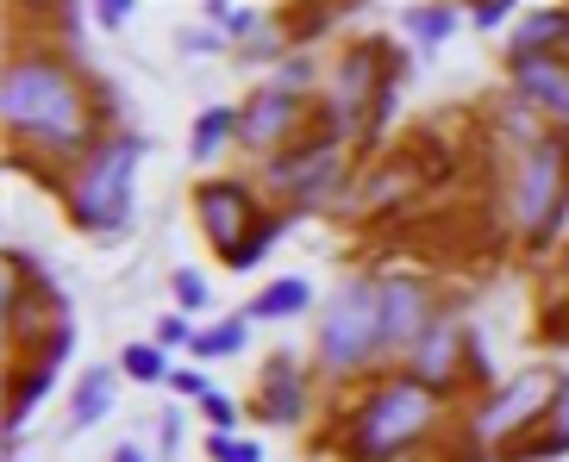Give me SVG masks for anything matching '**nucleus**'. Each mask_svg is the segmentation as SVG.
Here are the masks:
<instances>
[{
	"mask_svg": "<svg viewBox=\"0 0 569 462\" xmlns=\"http://www.w3.org/2000/svg\"><path fill=\"white\" fill-rule=\"evenodd\" d=\"M469 26H476V32H501L507 19H513V0H476V7H469Z\"/></svg>",
	"mask_w": 569,
	"mask_h": 462,
	"instance_id": "33",
	"label": "nucleus"
},
{
	"mask_svg": "<svg viewBox=\"0 0 569 462\" xmlns=\"http://www.w3.org/2000/svg\"><path fill=\"white\" fill-rule=\"evenodd\" d=\"M219 44H226L219 32H182V50H188V57H207V50H219Z\"/></svg>",
	"mask_w": 569,
	"mask_h": 462,
	"instance_id": "36",
	"label": "nucleus"
},
{
	"mask_svg": "<svg viewBox=\"0 0 569 462\" xmlns=\"http://www.w3.org/2000/svg\"><path fill=\"white\" fill-rule=\"evenodd\" d=\"M119 369H101V363H88L82 375H76V388H69V425L76 431H94L107 413L119 406Z\"/></svg>",
	"mask_w": 569,
	"mask_h": 462,
	"instance_id": "18",
	"label": "nucleus"
},
{
	"mask_svg": "<svg viewBox=\"0 0 569 462\" xmlns=\"http://www.w3.org/2000/svg\"><path fill=\"white\" fill-rule=\"evenodd\" d=\"M507 76H513V100H526L551 125H569V50L519 57V63H507Z\"/></svg>",
	"mask_w": 569,
	"mask_h": 462,
	"instance_id": "16",
	"label": "nucleus"
},
{
	"mask_svg": "<svg viewBox=\"0 0 569 462\" xmlns=\"http://www.w3.org/2000/svg\"><path fill=\"white\" fill-rule=\"evenodd\" d=\"M138 163H144V138L119 125L107 144H94L63 182V213L94 238L132 225V194H138Z\"/></svg>",
	"mask_w": 569,
	"mask_h": 462,
	"instance_id": "5",
	"label": "nucleus"
},
{
	"mask_svg": "<svg viewBox=\"0 0 569 462\" xmlns=\"http://www.w3.org/2000/svg\"><path fill=\"white\" fill-rule=\"evenodd\" d=\"M451 400L419 388L413 375H369L345 406L332 413V431L319 450L338 462H407L445 431Z\"/></svg>",
	"mask_w": 569,
	"mask_h": 462,
	"instance_id": "2",
	"label": "nucleus"
},
{
	"mask_svg": "<svg viewBox=\"0 0 569 462\" xmlns=\"http://www.w3.org/2000/svg\"><path fill=\"white\" fill-rule=\"evenodd\" d=\"M244 344H251V319L232 313L226 325H207L201 338H194V350H188V356H194V363H226V356H238Z\"/></svg>",
	"mask_w": 569,
	"mask_h": 462,
	"instance_id": "24",
	"label": "nucleus"
},
{
	"mask_svg": "<svg viewBox=\"0 0 569 462\" xmlns=\"http://www.w3.org/2000/svg\"><path fill=\"white\" fill-rule=\"evenodd\" d=\"M263 219H269L263 194H257L251 182H238V175H207V182H194V225H201V238L219 250V263H226Z\"/></svg>",
	"mask_w": 569,
	"mask_h": 462,
	"instance_id": "12",
	"label": "nucleus"
},
{
	"mask_svg": "<svg viewBox=\"0 0 569 462\" xmlns=\"http://www.w3.org/2000/svg\"><path fill=\"white\" fill-rule=\"evenodd\" d=\"M0 125H7V163L32 169L38 182L63 194L69 169L119 132V100L82 57L38 32L13 38L0 63Z\"/></svg>",
	"mask_w": 569,
	"mask_h": 462,
	"instance_id": "1",
	"label": "nucleus"
},
{
	"mask_svg": "<svg viewBox=\"0 0 569 462\" xmlns=\"http://www.w3.org/2000/svg\"><path fill=\"white\" fill-rule=\"evenodd\" d=\"M401 26H407V38H413L419 50H438L457 26H463V13L445 7V0H419V7H407V13H401Z\"/></svg>",
	"mask_w": 569,
	"mask_h": 462,
	"instance_id": "22",
	"label": "nucleus"
},
{
	"mask_svg": "<svg viewBox=\"0 0 569 462\" xmlns=\"http://www.w3.org/2000/svg\"><path fill=\"white\" fill-rule=\"evenodd\" d=\"M169 300H176V313H207V307H213V281L201 275V269H176V275H169Z\"/></svg>",
	"mask_w": 569,
	"mask_h": 462,
	"instance_id": "26",
	"label": "nucleus"
},
{
	"mask_svg": "<svg viewBox=\"0 0 569 462\" xmlns=\"http://www.w3.org/2000/svg\"><path fill=\"white\" fill-rule=\"evenodd\" d=\"M244 413H251L257 425H276V431L307 425V413H313V375H307L288 350H276L263 363V375H257L251 400H244Z\"/></svg>",
	"mask_w": 569,
	"mask_h": 462,
	"instance_id": "14",
	"label": "nucleus"
},
{
	"mask_svg": "<svg viewBox=\"0 0 569 462\" xmlns=\"http://www.w3.org/2000/svg\"><path fill=\"white\" fill-rule=\"evenodd\" d=\"M501 200H507V231L519 244L545 250L569 219V125H545L532 144L507 150V175H501Z\"/></svg>",
	"mask_w": 569,
	"mask_h": 462,
	"instance_id": "4",
	"label": "nucleus"
},
{
	"mask_svg": "<svg viewBox=\"0 0 569 462\" xmlns=\"http://www.w3.org/2000/svg\"><path fill=\"white\" fill-rule=\"evenodd\" d=\"M176 400H188V406H201L207 394H213V381H207V369L201 363H182V369H169V381H163Z\"/></svg>",
	"mask_w": 569,
	"mask_h": 462,
	"instance_id": "30",
	"label": "nucleus"
},
{
	"mask_svg": "<svg viewBox=\"0 0 569 462\" xmlns=\"http://www.w3.org/2000/svg\"><path fill=\"white\" fill-rule=\"evenodd\" d=\"M401 82H407L401 50L388 44L382 32H357L351 44L338 50V63L326 69L319 119H326L345 144L376 150L388 132V119H395V107H401Z\"/></svg>",
	"mask_w": 569,
	"mask_h": 462,
	"instance_id": "3",
	"label": "nucleus"
},
{
	"mask_svg": "<svg viewBox=\"0 0 569 462\" xmlns=\"http://www.w3.org/2000/svg\"><path fill=\"white\" fill-rule=\"evenodd\" d=\"M313 307V281L307 275H269L251 300H244V319L251 325H288V319H301Z\"/></svg>",
	"mask_w": 569,
	"mask_h": 462,
	"instance_id": "17",
	"label": "nucleus"
},
{
	"mask_svg": "<svg viewBox=\"0 0 569 462\" xmlns=\"http://www.w3.org/2000/svg\"><path fill=\"white\" fill-rule=\"evenodd\" d=\"M426 182H432V169H419V163H413V150H395V157H382L376 169H363V175H357L351 213H357V219L407 213V207L426 194Z\"/></svg>",
	"mask_w": 569,
	"mask_h": 462,
	"instance_id": "15",
	"label": "nucleus"
},
{
	"mask_svg": "<svg viewBox=\"0 0 569 462\" xmlns=\"http://www.w3.org/2000/svg\"><path fill=\"white\" fill-rule=\"evenodd\" d=\"M207 19H213V32L226 38V44H257V38L269 32L257 7H226V0H213V7H207Z\"/></svg>",
	"mask_w": 569,
	"mask_h": 462,
	"instance_id": "25",
	"label": "nucleus"
},
{
	"mask_svg": "<svg viewBox=\"0 0 569 462\" xmlns=\"http://www.w3.org/2000/svg\"><path fill=\"white\" fill-rule=\"evenodd\" d=\"M169 350L157 344V338H132V344L119 350V375L138 381V388H157V381H169Z\"/></svg>",
	"mask_w": 569,
	"mask_h": 462,
	"instance_id": "23",
	"label": "nucleus"
},
{
	"mask_svg": "<svg viewBox=\"0 0 569 462\" xmlns=\"http://www.w3.org/2000/svg\"><path fill=\"white\" fill-rule=\"evenodd\" d=\"M113 462H151V450H144V444H132V438H126V444L113 450Z\"/></svg>",
	"mask_w": 569,
	"mask_h": 462,
	"instance_id": "37",
	"label": "nucleus"
},
{
	"mask_svg": "<svg viewBox=\"0 0 569 462\" xmlns=\"http://www.w3.org/2000/svg\"><path fill=\"white\" fill-rule=\"evenodd\" d=\"M401 375H413L419 388H432V394H445V400H457L463 388H482V394L501 388L495 369H488V356H482L476 325H463V319H451V313L438 319V325L401 356Z\"/></svg>",
	"mask_w": 569,
	"mask_h": 462,
	"instance_id": "10",
	"label": "nucleus"
},
{
	"mask_svg": "<svg viewBox=\"0 0 569 462\" xmlns=\"http://www.w3.org/2000/svg\"><path fill=\"white\" fill-rule=\"evenodd\" d=\"M238 413H244V406H238L232 394H219V388L201 400V419H207V431H238Z\"/></svg>",
	"mask_w": 569,
	"mask_h": 462,
	"instance_id": "32",
	"label": "nucleus"
},
{
	"mask_svg": "<svg viewBox=\"0 0 569 462\" xmlns=\"http://www.w3.org/2000/svg\"><path fill=\"white\" fill-rule=\"evenodd\" d=\"M176 450H182V406H169V413H157V456L176 462Z\"/></svg>",
	"mask_w": 569,
	"mask_h": 462,
	"instance_id": "34",
	"label": "nucleus"
},
{
	"mask_svg": "<svg viewBox=\"0 0 569 462\" xmlns=\"http://www.w3.org/2000/svg\"><path fill=\"white\" fill-rule=\"evenodd\" d=\"M138 19V0H101V7H94V26H101V32H119V26H132Z\"/></svg>",
	"mask_w": 569,
	"mask_h": 462,
	"instance_id": "35",
	"label": "nucleus"
},
{
	"mask_svg": "<svg viewBox=\"0 0 569 462\" xmlns=\"http://www.w3.org/2000/svg\"><path fill=\"white\" fill-rule=\"evenodd\" d=\"M276 82L295 88V94H307V100H313V88H326V82H319V63L307 57V50H295V57H282V63H276Z\"/></svg>",
	"mask_w": 569,
	"mask_h": 462,
	"instance_id": "29",
	"label": "nucleus"
},
{
	"mask_svg": "<svg viewBox=\"0 0 569 462\" xmlns=\"http://www.w3.org/2000/svg\"><path fill=\"white\" fill-rule=\"evenodd\" d=\"M0 325H7V369L32 363L57 344H76L69 325V300L44 263H32L26 250H7V288H0Z\"/></svg>",
	"mask_w": 569,
	"mask_h": 462,
	"instance_id": "7",
	"label": "nucleus"
},
{
	"mask_svg": "<svg viewBox=\"0 0 569 462\" xmlns=\"http://www.w3.org/2000/svg\"><path fill=\"white\" fill-rule=\"evenodd\" d=\"M551 50H569V7H532L513 26V38H507V63H519V57H551Z\"/></svg>",
	"mask_w": 569,
	"mask_h": 462,
	"instance_id": "19",
	"label": "nucleus"
},
{
	"mask_svg": "<svg viewBox=\"0 0 569 462\" xmlns=\"http://www.w3.org/2000/svg\"><path fill=\"white\" fill-rule=\"evenodd\" d=\"M532 456H569V369H557V394H551V413H545L538 438L507 450L501 462H532Z\"/></svg>",
	"mask_w": 569,
	"mask_h": 462,
	"instance_id": "20",
	"label": "nucleus"
},
{
	"mask_svg": "<svg viewBox=\"0 0 569 462\" xmlns=\"http://www.w3.org/2000/svg\"><path fill=\"white\" fill-rule=\"evenodd\" d=\"M207 462H263V444L238 431H207Z\"/></svg>",
	"mask_w": 569,
	"mask_h": 462,
	"instance_id": "28",
	"label": "nucleus"
},
{
	"mask_svg": "<svg viewBox=\"0 0 569 462\" xmlns=\"http://www.w3.org/2000/svg\"><path fill=\"white\" fill-rule=\"evenodd\" d=\"M313 119H319L313 100L295 94V88H282L276 76H263V82L244 94V107H238V144L257 150V157L269 163V157H282L301 132H313Z\"/></svg>",
	"mask_w": 569,
	"mask_h": 462,
	"instance_id": "11",
	"label": "nucleus"
},
{
	"mask_svg": "<svg viewBox=\"0 0 569 462\" xmlns=\"http://www.w3.org/2000/svg\"><path fill=\"white\" fill-rule=\"evenodd\" d=\"M351 175H357L351 144H345L326 119H313V132H301L282 157L263 163V194H276L288 213H326V207L345 200Z\"/></svg>",
	"mask_w": 569,
	"mask_h": 462,
	"instance_id": "8",
	"label": "nucleus"
},
{
	"mask_svg": "<svg viewBox=\"0 0 569 462\" xmlns=\"http://www.w3.org/2000/svg\"><path fill=\"white\" fill-rule=\"evenodd\" d=\"M551 394H557V369H519V375L501 381V388H488L463 419L469 450L501 462L507 450L532 444L538 425H545V413H551Z\"/></svg>",
	"mask_w": 569,
	"mask_h": 462,
	"instance_id": "9",
	"label": "nucleus"
},
{
	"mask_svg": "<svg viewBox=\"0 0 569 462\" xmlns=\"http://www.w3.org/2000/svg\"><path fill=\"white\" fill-rule=\"evenodd\" d=\"M238 144V107H207L194 119V132H188V163H219V150Z\"/></svg>",
	"mask_w": 569,
	"mask_h": 462,
	"instance_id": "21",
	"label": "nucleus"
},
{
	"mask_svg": "<svg viewBox=\"0 0 569 462\" xmlns=\"http://www.w3.org/2000/svg\"><path fill=\"white\" fill-rule=\"evenodd\" d=\"M382 356V288H376V275H351L319 313L313 363L326 381H363Z\"/></svg>",
	"mask_w": 569,
	"mask_h": 462,
	"instance_id": "6",
	"label": "nucleus"
},
{
	"mask_svg": "<svg viewBox=\"0 0 569 462\" xmlns=\"http://www.w3.org/2000/svg\"><path fill=\"white\" fill-rule=\"evenodd\" d=\"M376 288H382V344H388V356H407L445 319L438 313V288H432V275H413V269H382Z\"/></svg>",
	"mask_w": 569,
	"mask_h": 462,
	"instance_id": "13",
	"label": "nucleus"
},
{
	"mask_svg": "<svg viewBox=\"0 0 569 462\" xmlns=\"http://www.w3.org/2000/svg\"><path fill=\"white\" fill-rule=\"evenodd\" d=\"M151 338H157V344H163V350H194V338H201V331H194V325H188V313H176V307H169V313L163 319H157V331H151Z\"/></svg>",
	"mask_w": 569,
	"mask_h": 462,
	"instance_id": "31",
	"label": "nucleus"
},
{
	"mask_svg": "<svg viewBox=\"0 0 569 462\" xmlns=\"http://www.w3.org/2000/svg\"><path fill=\"white\" fill-rule=\"evenodd\" d=\"M282 231H288V219H282V213H269L263 225H257L251 238H244V244H238L232 257H226V269H257V263H263V257H269V244L282 238Z\"/></svg>",
	"mask_w": 569,
	"mask_h": 462,
	"instance_id": "27",
	"label": "nucleus"
}]
</instances>
